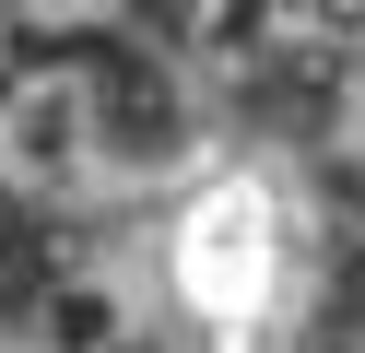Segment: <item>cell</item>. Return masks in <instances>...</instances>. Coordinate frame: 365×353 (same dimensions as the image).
I'll return each mask as SVG.
<instances>
[{
	"instance_id": "obj_4",
	"label": "cell",
	"mask_w": 365,
	"mask_h": 353,
	"mask_svg": "<svg viewBox=\"0 0 365 353\" xmlns=\"http://www.w3.org/2000/svg\"><path fill=\"white\" fill-rule=\"evenodd\" d=\"M165 0H12V36H153Z\"/></svg>"
},
{
	"instance_id": "obj_2",
	"label": "cell",
	"mask_w": 365,
	"mask_h": 353,
	"mask_svg": "<svg viewBox=\"0 0 365 353\" xmlns=\"http://www.w3.org/2000/svg\"><path fill=\"white\" fill-rule=\"evenodd\" d=\"M224 141V106L165 36H12L0 47V212L106 235Z\"/></svg>"
},
{
	"instance_id": "obj_1",
	"label": "cell",
	"mask_w": 365,
	"mask_h": 353,
	"mask_svg": "<svg viewBox=\"0 0 365 353\" xmlns=\"http://www.w3.org/2000/svg\"><path fill=\"white\" fill-rule=\"evenodd\" d=\"M153 353H330L341 329V200L294 141L224 130L177 188L130 212Z\"/></svg>"
},
{
	"instance_id": "obj_3",
	"label": "cell",
	"mask_w": 365,
	"mask_h": 353,
	"mask_svg": "<svg viewBox=\"0 0 365 353\" xmlns=\"http://www.w3.org/2000/svg\"><path fill=\"white\" fill-rule=\"evenodd\" d=\"M0 353H153L130 235H59L0 306Z\"/></svg>"
},
{
	"instance_id": "obj_5",
	"label": "cell",
	"mask_w": 365,
	"mask_h": 353,
	"mask_svg": "<svg viewBox=\"0 0 365 353\" xmlns=\"http://www.w3.org/2000/svg\"><path fill=\"white\" fill-rule=\"evenodd\" d=\"M0 306H12V212H0Z\"/></svg>"
},
{
	"instance_id": "obj_6",
	"label": "cell",
	"mask_w": 365,
	"mask_h": 353,
	"mask_svg": "<svg viewBox=\"0 0 365 353\" xmlns=\"http://www.w3.org/2000/svg\"><path fill=\"white\" fill-rule=\"evenodd\" d=\"M330 353H365V318H354V329H330Z\"/></svg>"
}]
</instances>
